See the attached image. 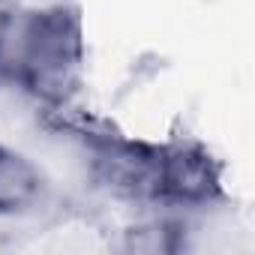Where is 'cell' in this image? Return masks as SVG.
<instances>
[{
	"instance_id": "cell-1",
	"label": "cell",
	"mask_w": 255,
	"mask_h": 255,
	"mask_svg": "<svg viewBox=\"0 0 255 255\" xmlns=\"http://www.w3.org/2000/svg\"><path fill=\"white\" fill-rule=\"evenodd\" d=\"M81 63V27L66 9L0 15V75L63 99Z\"/></svg>"
},
{
	"instance_id": "cell-2",
	"label": "cell",
	"mask_w": 255,
	"mask_h": 255,
	"mask_svg": "<svg viewBox=\"0 0 255 255\" xmlns=\"http://www.w3.org/2000/svg\"><path fill=\"white\" fill-rule=\"evenodd\" d=\"M39 174L21 156L0 150V213L27 210L39 198Z\"/></svg>"
}]
</instances>
